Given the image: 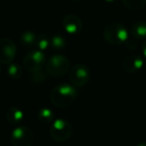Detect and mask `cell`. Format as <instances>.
Instances as JSON below:
<instances>
[{
    "label": "cell",
    "instance_id": "cell-12",
    "mask_svg": "<svg viewBox=\"0 0 146 146\" xmlns=\"http://www.w3.org/2000/svg\"><path fill=\"white\" fill-rule=\"evenodd\" d=\"M130 34L134 39H146V21L140 20L131 26Z\"/></svg>",
    "mask_w": 146,
    "mask_h": 146
},
{
    "label": "cell",
    "instance_id": "cell-14",
    "mask_svg": "<svg viewBox=\"0 0 146 146\" xmlns=\"http://www.w3.org/2000/svg\"><path fill=\"white\" fill-rule=\"evenodd\" d=\"M124 6L131 10H139L145 7L146 0H122Z\"/></svg>",
    "mask_w": 146,
    "mask_h": 146
},
{
    "label": "cell",
    "instance_id": "cell-19",
    "mask_svg": "<svg viewBox=\"0 0 146 146\" xmlns=\"http://www.w3.org/2000/svg\"><path fill=\"white\" fill-rule=\"evenodd\" d=\"M45 78H46V75L42 72L41 69L38 71H36V72L32 73V80L35 82V83H38V82L39 83H41V82L44 81Z\"/></svg>",
    "mask_w": 146,
    "mask_h": 146
},
{
    "label": "cell",
    "instance_id": "cell-9",
    "mask_svg": "<svg viewBox=\"0 0 146 146\" xmlns=\"http://www.w3.org/2000/svg\"><path fill=\"white\" fill-rule=\"evenodd\" d=\"M62 26L67 33L71 35H76L81 32L83 28L82 21L77 15L75 14H67L63 17Z\"/></svg>",
    "mask_w": 146,
    "mask_h": 146
},
{
    "label": "cell",
    "instance_id": "cell-4",
    "mask_svg": "<svg viewBox=\"0 0 146 146\" xmlns=\"http://www.w3.org/2000/svg\"><path fill=\"white\" fill-rule=\"evenodd\" d=\"M69 70H70V61L65 55H53L46 63V72L52 77H62Z\"/></svg>",
    "mask_w": 146,
    "mask_h": 146
},
{
    "label": "cell",
    "instance_id": "cell-5",
    "mask_svg": "<svg viewBox=\"0 0 146 146\" xmlns=\"http://www.w3.org/2000/svg\"><path fill=\"white\" fill-rule=\"evenodd\" d=\"M69 80L71 82V85L77 88L84 87L86 84H88L90 80V70L87 65L82 63L74 65L70 69Z\"/></svg>",
    "mask_w": 146,
    "mask_h": 146
},
{
    "label": "cell",
    "instance_id": "cell-22",
    "mask_svg": "<svg viewBox=\"0 0 146 146\" xmlns=\"http://www.w3.org/2000/svg\"><path fill=\"white\" fill-rule=\"evenodd\" d=\"M104 1H106V2H113L115 0H104Z\"/></svg>",
    "mask_w": 146,
    "mask_h": 146
},
{
    "label": "cell",
    "instance_id": "cell-17",
    "mask_svg": "<svg viewBox=\"0 0 146 146\" xmlns=\"http://www.w3.org/2000/svg\"><path fill=\"white\" fill-rule=\"evenodd\" d=\"M50 45L56 50H60V49L64 48L65 46V39L60 35H54L52 38L50 39Z\"/></svg>",
    "mask_w": 146,
    "mask_h": 146
},
{
    "label": "cell",
    "instance_id": "cell-6",
    "mask_svg": "<svg viewBox=\"0 0 146 146\" xmlns=\"http://www.w3.org/2000/svg\"><path fill=\"white\" fill-rule=\"evenodd\" d=\"M10 140L13 146H32L34 134L27 126H18L13 129Z\"/></svg>",
    "mask_w": 146,
    "mask_h": 146
},
{
    "label": "cell",
    "instance_id": "cell-11",
    "mask_svg": "<svg viewBox=\"0 0 146 146\" xmlns=\"http://www.w3.org/2000/svg\"><path fill=\"white\" fill-rule=\"evenodd\" d=\"M6 119L10 124L19 125L24 119V113L19 107L11 106L6 111Z\"/></svg>",
    "mask_w": 146,
    "mask_h": 146
},
{
    "label": "cell",
    "instance_id": "cell-15",
    "mask_svg": "<svg viewBox=\"0 0 146 146\" xmlns=\"http://www.w3.org/2000/svg\"><path fill=\"white\" fill-rule=\"evenodd\" d=\"M7 73L9 77L13 79H19L22 75V67L17 63H11L7 68Z\"/></svg>",
    "mask_w": 146,
    "mask_h": 146
},
{
    "label": "cell",
    "instance_id": "cell-2",
    "mask_svg": "<svg viewBox=\"0 0 146 146\" xmlns=\"http://www.w3.org/2000/svg\"><path fill=\"white\" fill-rule=\"evenodd\" d=\"M103 37L108 44L118 46L125 44L126 41L129 39V33L122 23L111 22L104 28Z\"/></svg>",
    "mask_w": 146,
    "mask_h": 146
},
{
    "label": "cell",
    "instance_id": "cell-16",
    "mask_svg": "<svg viewBox=\"0 0 146 146\" xmlns=\"http://www.w3.org/2000/svg\"><path fill=\"white\" fill-rule=\"evenodd\" d=\"M36 35L32 31H26V32L22 33V35H21V42H22L23 45H25L27 47H30L32 45L36 44Z\"/></svg>",
    "mask_w": 146,
    "mask_h": 146
},
{
    "label": "cell",
    "instance_id": "cell-20",
    "mask_svg": "<svg viewBox=\"0 0 146 146\" xmlns=\"http://www.w3.org/2000/svg\"><path fill=\"white\" fill-rule=\"evenodd\" d=\"M142 53H143V56L146 58V39L142 44Z\"/></svg>",
    "mask_w": 146,
    "mask_h": 146
},
{
    "label": "cell",
    "instance_id": "cell-13",
    "mask_svg": "<svg viewBox=\"0 0 146 146\" xmlns=\"http://www.w3.org/2000/svg\"><path fill=\"white\" fill-rule=\"evenodd\" d=\"M37 117H38L39 121L42 122L43 124H47V123H50L53 120V118H54V113H53V111L50 108L44 107V108H41L38 111Z\"/></svg>",
    "mask_w": 146,
    "mask_h": 146
},
{
    "label": "cell",
    "instance_id": "cell-23",
    "mask_svg": "<svg viewBox=\"0 0 146 146\" xmlns=\"http://www.w3.org/2000/svg\"><path fill=\"white\" fill-rule=\"evenodd\" d=\"M0 73H1V66H0Z\"/></svg>",
    "mask_w": 146,
    "mask_h": 146
},
{
    "label": "cell",
    "instance_id": "cell-8",
    "mask_svg": "<svg viewBox=\"0 0 146 146\" xmlns=\"http://www.w3.org/2000/svg\"><path fill=\"white\" fill-rule=\"evenodd\" d=\"M16 45L11 39H0V64L9 65L13 62L16 56Z\"/></svg>",
    "mask_w": 146,
    "mask_h": 146
},
{
    "label": "cell",
    "instance_id": "cell-3",
    "mask_svg": "<svg viewBox=\"0 0 146 146\" xmlns=\"http://www.w3.org/2000/svg\"><path fill=\"white\" fill-rule=\"evenodd\" d=\"M72 124L64 118H57L52 122L49 128V134L54 141L62 143L70 139L72 136Z\"/></svg>",
    "mask_w": 146,
    "mask_h": 146
},
{
    "label": "cell",
    "instance_id": "cell-1",
    "mask_svg": "<svg viewBox=\"0 0 146 146\" xmlns=\"http://www.w3.org/2000/svg\"><path fill=\"white\" fill-rule=\"evenodd\" d=\"M77 91L75 87L68 83H61L56 85L50 92V101L58 108H65L75 101Z\"/></svg>",
    "mask_w": 146,
    "mask_h": 146
},
{
    "label": "cell",
    "instance_id": "cell-18",
    "mask_svg": "<svg viewBox=\"0 0 146 146\" xmlns=\"http://www.w3.org/2000/svg\"><path fill=\"white\" fill-rule=\"evenodd\" d=\"M36 45L38 46L39 50L44 51L45 49L48 48V46L50 45V39L46 36V35L42 34L37 38L36 40Z\"/></svg>",
    "mask_w": 146,
    "mask_h": 146
},
{
    "label": "cell",
    "instance_id": "cell-7",
    "mask_svg": "<svg viewBox=\"0 0 146 146\" xmlns=\"http://www.w3.org/2000/svg\"><path fill=\"white\" fill-rule=\"evenodd\" d=\"M45 62V55L41 50L30 51L23 59V67L28 72L33 73L40 70Z\"/></svg>",
    "mask_w": 146,
    "mask_h": 146
},
{
    "label": "cell",
    "instance_id": "cell-21",
    "mask_svg": "<svg viewBox=\"0 0 146 146\" xmlns=\"http://www.w3.org/2000/svg\"><path fill=\"white\" fill-rule=\"evenodd\" d=\"M136 146H146V141H141L140 143H138Z\"/></svg>",
    "mask_w": 146,
    "mask_h": 146
},
{
    "label": "cell",
    "instance_id": "cell-10",
    "mask_svg": "<svg viewBox=\"0 0 146 146\" xmlns=\"http://www.w3.org/2000/svg\"><path fill=\"white\" fill-rule=\"evenodd\" d=\"M144 66V60L139 55H129L122 62V67L128 73L139 71Z\"/></svg>",
    "mask_w": 146,
    "mask_h": 146
}]
</instances>
